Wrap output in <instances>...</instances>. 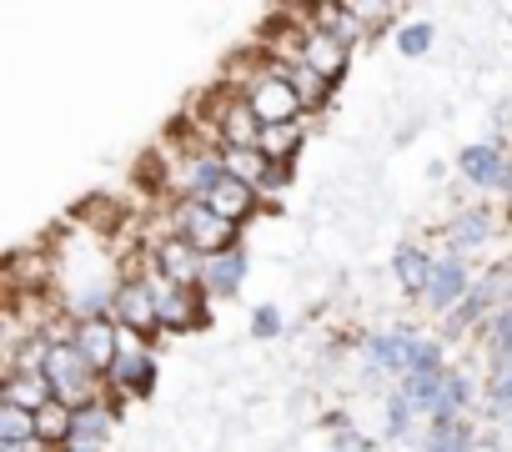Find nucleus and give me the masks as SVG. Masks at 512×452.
<instances>
[{"mask_svg": "<svg viewBox=\"0 0 512 452\" xmlns=\"http://www.w3.org/2000/svg\"><path fill=\"white\" fill-rule=\"evenodd\" d=\"M171 226H176V237H186L206 262L211 257H226L236 252V226L221 221L206 201H191V196H176V211H171Z\"/></svg>", "mask_w": 512, "mask_h": 452, "instance_id": "nucleus-1", "label": "nucleus"}, {"mask_svg": "<svg viewBox=\"0 0 512 452\" xmlns=\"http://www.w3.org/2000/svg\"><path fill=\"white\" fill-rule=\"evenodd\" d=\"M46 377H51V387H56V397H61L66 407L96 402V397H101V382H106L71 342H56V352H51V362H46Z\"/></svg>", "mask_w": 512, "mask_h": 452, "instance_id": "nucleus-2", "label": "nucleus"}, {"mask_svg": "<svg viewBox=\"0 0 512 452\" xmlns=\"http://www.w3.org/2000/svg\"><path fill=\"white\" fill-rule=\"evenodd\" d=\"M246 101H251V111H256V121H262V126L302 121V96H297V91H292V81H287V61L256 76V81H251V91H246Z\"/></svg>", "mask_w": 512, "mask_h": 452, "instance_id": "nucleus-3", "label": "nucleus"}, {"mask_svg": "<svg viewBox=\"0 0 512 452\" xmlns=\"http://www.w3.org/2000/svg\"><path fill=\"white\" fill-rule=\"evenodd\" d=\"M151 272L166 282V287H186V292H201V277H206V257L186 242V237H156L151 242Z\"/></svg>", "mask_w": 512, "mask_h": 452, "instance_id": "nucleus-4", "label": "nucleus"}, {"mask_svg": "<svg viewBox=\"0 0 512 452\" xmlns=\"http://www.w3.org/2000/svg\"><path fill=\"white\" fill-rule=\"evenodd\" d=\"M111 317L131 332H156L161 327V307H156V277H116V302Z\"/></svg>", "mask_w": 512, "mask_h": 452, "instance_id": "nucleus-5", "label": "nucleus"}, {"mask_svg": "<svg viewBox=\"0 0 512 452\" xmlns=\"http://www.w3.org/2000/svg\"><path fill=\"white\" fill-rule=\"evenodd\" d=\"M71 347H76L101 377H111V367H116V357H121V322H116V317L71 322Z\"/></svg>", "mask_w": 512, "mask_h": 452, "instance_id": "nucleus-6", "label": "nucleus"}, {"mask_svg": "<svg viewBox=\"0 0 512 452\" xmlns=\"http://www.w3.org/2000/svg\"><path fill=\"white\" fill-rule=\"evenodd\" d=\"M462 176L477 186V191H507L512 186V161L497 141H472L462 156H457Z\"/></svg>", "mask_w": 512, "mask_h": 452, "instance_id": "nucleus-7", "label": "nucleus"}, {"mask_svg": "<svg viewBox=\"0 0 512 452\" xmlns=\"http://www.w3.org/2000/svg\"><path fill=\"white\" fill-rule=\"evenodd\" d=\"M347 46L332 36V31H322V26H312V31H302V46H297V61L302 66H312L322 81H332V86H342V76H347Z\"/></svg>", "mask_w": 512, "mask_h": 452, "instance_id": "nucleus-8", "label": "nucleus"}, {"mask_svg": "<svg viewBox=\"0 0 512 452\" xmlns=\"http://www.w3.org/2000/svg\"><path fill=\"white\" fill-rule=\"evenodd\" d=\"M412 342H417V332L387 327V332H372V337L362 342V357H367V367H377V372L407 377V372H412Z\"/></svg>", "mask_w": 512, "mask_h": 452, "instance_id": "nucleus-9", "label": "nucleus"}, {"mask_svg": "<svg viewBox=\"0 0 512 452\" xmlns=\"http://www.w3.org/2000/svg\"><path fill=\"white\" fill-rule=\"evenodd\" d=\"M156 277V272H151ZM206 292H186V287H166L156 277V307H161V327L166 332H191V327H206Z\"/></svg>", "mask_w": 512, "mask_h": 452, "instance_id": "nucleus-10", "label": "nucleus"}, {"mask_svg": "<svg viewBox=\"0 0 512 452\" xmlns=\"http://www.w3.org/2000/svg\"><path fill=\"white\" fill-rule=\"evenodd\" d=\"M472 287H477V282L467 277V267H462L457 257H442L437 272H432V282H427V297H422V302H427L432 312H457V307L472 297Z\"/></svg>", "mask_w": 512, "mask_h": 452, "instance_id": "nucleus-11", "label": "nucleus"}, {"mask_svg": "<svg viewBox=\"0 0 512 452\" xmlns=\"http://www.w3.org/2000/svg\"><path fill=\"white\" fill-rule=\"evenodd\" d=\"M206 206H211L221 221L241 226V221H251V216H256V206H262V191H256L251 181H241V176H226V181L206 196Z\"/></svg>", "mask_w": 512, "mask_h": 452, "instance_id": "nucleus-12", "label": "nucleus"}, {"mask_svg": "<svg viewBox=\"0 0 512 452\" xmlns=\"http://www.w3.org/2000/svg\"><path fill=\"white\" fill-rule=\"evenodd\" d=\"M0 402L6 407H21V412H46L56 397L51 377L46 372H6V387H0Z\"/></svg>", "mask_w": 512, "mask_h": 452, "instance_id": "nucleus-13", "label": "nucleus"}, {"mask_svg": "<svg viewBox=\"0 0 512 452\" xmlns=\"http://www.w3.org/2000/svg\"><path fill=\"white\" fill-rule=\"evenodd\" d=\"M111 432H116V407H111L106 397H96V402L76 407V432H71V447L96 452V447H106V442H111Z\"/></svg>", "mask_w": 512, "mask_h": 452, "instance_id": "nucleus-14", "label": "nucleus"}, {"mask_svg": "<svg viewBox=\"0 0 512 452\" xmlns=\"http://www.w3.org/2000/svg\"><path fill=\"white\" fill-rule=\"evenodd\" d=\"M487 237H492V211H487V206H467V211H457V216L447 221V242H452L447 257L462 262V252L487 247Z\"/></svg>", "mask_w": 512, "mask_h": 452, "instance_id": "nucleus-15", "label": "nucleus"}, {"mask_svg": "<svg viewBox=\"0 0 512 452\" xmlns=\"http://www.w3.org/2000/svg\"><path fill=\"white\" fill-rule=\"evenodd\" d=\"M432 272H437V257H427L417 242H402V247L392 252V277L402 282V292H407V297H427Z\"/></svg>", "mask_w": 512, "mask_h": 452, "instance_id": "nucleus-16", "label": "nucleus"}, {"mask_svg": "<svg viewBox=\"0 0 512 452\" xmlns=\"http://www.w3.org/2000/svg\"><path fill=\"white\" fill-rule=\"evenodd\" d=\"M106 382H111L116 392H131V397H151V387H156V357H151V347H146V352H121Z\"/></svg>", "mask_w": 512, "mask_h": 452, "instance_id": "nucleus-17", "label": "nucleus"}, {"mask_svg": "<svg viewBox=\"0 0 512 452\" xmlns=\"http://www.w3.org/2000/svg\"><path fill=\"white\" fill-rule=\"evenodd\" d=\"M241 282H246V252L236 247V252H226V257H211V262H206L201 292H206L211 302H221V297H236V292H241Z\"/></svg>", "mask_w": 512, "mask_h": 452, "instance_id": "nucleus-18", "label": "nucleus"}, {"mask_svg": "<svg viewBox=\"0 0 512 452\" xmlns=\"http://www.w3.org/2000/svg\"><path fill=\"white\" fill-rule=\"evenodd\" d=\"M302 136H307V126H302V121L267 126V131H262V141H256V151H262L272 166H292V156L302 151Z\"/></svg>", "mask_w": 512, "mask_h": 452, "instance_id": "nucleus-19", "label": "nucleus"}, {"mask_svg": "<svg viewBox=\"0 0 512 452\" xmlns=\"http://www.w3.org/2000/svg\"><path fill=\"white\" fill-rule=\"evenodd\" d=\"M36 432H41V447H51V452L71 447V432H76V407L51 402L46 412H36Z\"/></svg>", "mask_w": 512, "mask_h": 452, "instance_id": "nucleus-20", "label": "nucleus"}, {"mask_svg": "<svg viewBox=\"0 0 512 452\" xmlns=\"http://www.w3.org/2000/svg\"><path fill=\"white\" fill-rule=\"evenodd\" d=\"M442 392H447V372H442V377H417V372L402 377V397H407V402L417 407V417H427V422H432V412L442 407Z\"/></svg>", "mask_w": 512, "mask_h": 452, "instance_id": "nucleus-21", "label": "nucleus"}, {"mask_svg": "<svg viewBox=\"0 0 512 452\" xmlns=\"http://www.w3.org/2000/svg\"><path fill=\"white\" fill-rule=\"evenodd\" d=\"M26 442H41L36 412H21V407L0 402V447H26Z\"/></svg>", "mask_w": 512, "mask_h": 452, "instance_id": "nucleus-22", "label": "nucleus"}, {"mask_svg": "<svg viewBox=\"0 0 512 452\" xmlns=\"http://www.w3.org/2000/svg\"><path fill=\"white\" fill-rule=\"evenodd\" d=\"M412 372H417V377H442V372H452V367H447V342L417 337V342H412ZM412 372H407V377H412Z\"/></svg>", "mask_w": 512, "mask_h": 452, "instance_id": "nucleus-23", "label": "nucleus"}, {"mask_svg": "<svg viewBox=\"0 0 512 452\" xmlns=\"http://www.w3.org/2000/svg\"><path fill=\"white\" fill-rule=\"evenodd\" d=\"M422 452H482V447H477L472 427H467V422H457V427H427Z\"/></svg>", "mask_w": 512, "mask_h": 452, "instance_id": "nucleus-24", "label": "nucleus"}, {"mask_svg": "<svg viewBox=\"0 0 512 452\" xmlns=\"http://www.w3.org/2000/svg\"><path fill=\"white\" fill-rule=\"evenodd\" d=\"M432 46H437V26H427V21H407V26L397 31V51H402L407 61L427 56Z\"/></svg>", "mask_w": 512, "mask_h": 452, "instance_id": "nucleus-25", "label": "nucleus"}, {"mask_svg": "<svg viewBox=\"0 0 512 452\" xmlns=\"http://www.w3.org/2000/svg\"><path fill=\"white\" fill-rule=\"evenodd\" d=\"M412 417H417V407L402 397V387H397V392H387V437H392V442L412 437Z\"/></svg>", "mask_w": 512, "mask_h": 452, "instance_id": "nucleus-26", "label": "nucleus"}, {"mask_svg": "<svg viewBox=\"0 0 512 452\" xmlns=\"http://www.w3.org/2000/svg\"><path fill=\"white\" fill-rule=\"evenodd\" d=\"M487 412H492V417H512V367H492V382H487Z\"/></svg>", "mask_w": 512, "mask_h": 452, "instance_id": "nucleus-27", "label": "nucleus"}, {"mask_svg": "<svg viewBox=\"0 0 512 452\" xmlns=\"http://www.w3.org/2000/svg\"><path fill=\"white\" fill-rule=\"evenodd\" d=\"M282 327H287V322H282V307H272V302L251 312V337H256V342H272V337H282Z\"/></svg>", "mask_w": 512, "mask_h": 452, "instance_id": "nucleus-28", "label": "nucleus"}, {"mask_svg": "<svg viewBox=\"0 0 512 452\" xmlns=\"http://www.w3.org/2000/svg\"><path fill=\"white\" fill-rule=\"evenodd\" d=\"M332 452H377V442H372V437H362L357 427H347V432H337V437H332Z\"/></svg>", "mask_w": 512, "mask_h": 452, "instance_id": "nucleus-29", "label": "nucleus"}, {"mask_svg": "<svg viewBox=\"0 0 512 452\" xmlns=\"http://www.w3.org/2000/svg\"><path fill=\"white\" fill-rule=\"evenodd\" d=\"M507 206H512V186H507Z\"/></svg>", "mask_w": 512, "mask_h": 452, "instance_id": "nucleus-30", "label": "nucleus"}, {"mask_svg": "<svg viewBox=\"0 0 512 452\" xmlns=\"http://www.w3.org/2000/svg\"><path fill=\"white\" fill-rule=\"evenodd\" d=\"M507 432H512V417H507Z\"/></svg>", "mask_w": 512, "mask_h": 452, "instance_id": "nucleus-31", "label": "nucleus"}]
</instances>
